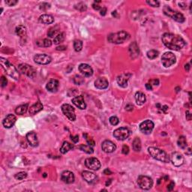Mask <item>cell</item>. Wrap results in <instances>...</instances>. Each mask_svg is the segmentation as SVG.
Wrapping results in <instances>:
<instances>
[{"label": "cell", "mask_w": 192, "mask_h": 192, "mask_svg": "<svg viewBox=\"0 0 192 192\" xmlns=\"http://www.w3.org/2000/svg\"><path fill=\"white\" fill-rule=\"evenodd\" d=\"M163 44L167 48L173 50H180L185 46V41L179 36L172 33H164L161 38Z\"/></svg>", "instance_id": "1"}, {"label": "cell", "mask_w": 192, "mask_h": 192, "mask_svg": "<svg viewBox=\"0 0 192 192\" xmlns=\"http://www.w3.org/2000/svg\"><path fill=\"white\" fill-rule=\"evenodd\" d=\"M0 64H1L2 68L4 69L7 75L11 77L12 78H14V80H17V81L19 80V78H20L19 71H17L15 67L12 64H11L7 59L1 57L0 58Z\"/></svg>", "instance_id": "2"}, {"label": "cell", "mask_w": 192, "mask_h": 192, "mask_svg": "<svg viewBox=\"0 0 192 192\" xmlns=\"http://www.w3.org/2000/svg\"><path fill=\"white\" fill-rule=\"evenodd\" d=\"M148 152L153 158L156 159L158 161L164 163H167L170 161V158L167 154L162 149L155 148V147H149L148 149Z\"/></svg>", "instance_id": "3"}, {"label": "cell", "mask_w": 192, "mask_h": 192, "mask_svg": "<svg viewBox=\"0 0 192 192\" xmlns=\"http://www.w3.org/2000/svg\"><path fill=\"white\" fill-rule=\"evenodd\" d=\"M130 38V35L126 31L118 32L116 33L110 34L107 37L109 42L113 44H122Z\"/></svg>", "instance_id": "4"}, {"label": "cell", "mask_w": 192, "mask_h": 192, "mask_svg": "<svg viewBox=\"0 0 192 192\" xmlns=\"http://www.w3.org/2000/svg\"><path fill=\"white\" fill-rule=\"evenodd\" d=\"M163 11L164 13V14H166L167 16L171 17L172 19H173L174 20H176L177 22L179 23H183L185 21V17L184 15L178 11H175L173 9H171L169 6L165 5L163 8Z\"/></svg>", "instance_id": "5"}, {"label": "cell", "mask_w": 192, "mask_h": 192, "mask_svg": "<svg viewBox=\"0 0 192 192\" xmlns=\"http://www.w3.org/2000/svg\"><path fill=\"white\" fill-rule=\"evenodd\" d=\"M18 71L23 75H25L30 77H35L36 75V70L31 65L26 64V63H22L20 64L18 66Z\"/></svg>", "instance_id": "6"}, {"label": "cell", "mask_w": 192, "mask_h": 192, "mask_svg": "<svg viewBox=\"0 0 192 192\" xmlns=\"http://www.w3.org/2000/svg\"><path fill=\"white\" fill-rule=\"evenodd\" d=\"M137 184L141 189L149 190L153 185V181L150 177L146 176H140L137 179Z\"/></svg>", "instance_id": "7"}, {"label": "cell", "mask_w": 192, "mask_h": 192, "mask_svg": "<svg viewBox=\"0 0 192 192\" xmlns=\"http://www.w3.org/2000/svg\"><path fill=\"white\" fill-rule=\"evenodd\" d=\"M177 61V58L176 56L171 52H167L164 54H163L162 57H161V62H162L163 65L166 68L171 67L173 64L176 63Z\"/></svg>", "instance_id": "8"}, {"label": "cell", "mask_w": 192, "mask_h": 192, "mask_svg": "<svg viewBox=\"0 0 192 192\" xmlns=\"http://www.w3.org/2000/svg\"><path fill=\"white\" fill-rule=\"evenodd\" d=\"M62 111L64 113L65 116H66L69 120L71 121H75L76 119V115H75V109L71 105L68 104H63L62 106Z\"/></svg>", "instance_id": "9"}, {"label": "cell", "mask_w": 192, "mask_h": 192, "mask_svg": "<svg viewBox=\"0 0 192 192\" xmlns=\"http://www.w3.org/2000/svg\"><path fill=\"white\" fill-rule=\"evenodd\" d=\"M113 136L119 140H124L130 136V131L127 128H119L114 131Z\"/></svg>", "instance_id": "10"}, {"label": "cell", "mask_w": 192, "mask_h": 192, "mask_svg": "<svg viewBox=\"0 0 192 192\" xmlns=\"http://www.w3.org/2000/svg\"><path fill=\"white\" fill-rule=\"evenodd\" d=\"M85 165L87 168L92 170V171H98L101 168V162L96 158H88L85 161Z\"/></svg>", "instance_id": "11"}, {"label": "cell", "mask_w": 192, "mask_h": 192, "mask_svg": "<svg viewBox=\"0 0 192 192\" xmlns=\"http://www.w3.org/2000/svg\"><path fill=\"white\" fill-rule=\"evenodd\" d=\"M154 123L151 120H146L143 122L140 125V130L142 133L145 134H149L152 132L153 128H154Z\"/></svg>", "instance_id": "12"}, {"label": "cell", "mask_w": 192, "mask_h": 192, "mask_svg": "<svg viewBox=\"0 0 192 192\" xmlns=\"http://www.w3.org/2000/svg\"><path fill=\"white\" fill-rule=\"evenodd\" d=\"M34 61L40 65H48L51 62L52 59L47 54H37L34 56Z\"/></svg>", "instance_id": "13"}, {"label": "cell", "mask_w": 192, "mask_h": 192, "mask_svg": "<svg viewBox=\"0 0 192 192\" xmlns=\"http://www.w3.org/2000/svg\"><path fill=\"white\" fill-rule=\"evenodd\" d=\"M173 164L176 167H180L184 163V157L179 152H173L171 156Z\"/></svg>", "instance_id": "14"}, {"label": "cell", "mask_w": 192, "mask_h": 192, "mask_svg": "<svg viewBox=\"0 0 192 192\" xmlns=\"http://www.w3.org/2000/svg\"><path fill=\"white\" fill-rule=\"evenodd\" d=\"M132 77V75L129 73H125V74H122L121 75L118 76L116 81H117L119 86L122 87V88H126L128 86V81Z\"/></svg>", "instance_id": "15"}, {"label": "cell", "mask_w": 192, "mask_h": 192, "mask_svg": "<svg viewBox=\"0 0 192 192\" xmlns=\"http://www.w3.org/2000/svg\"><path fill=\"white\" fill-rule=\"evenodd\" d=\"M101 148L104 152L112 153L116 149V146L110 140H104L101 144Z\"/></svg>", "instance_id": "16"}, {"label": "cell", "mask_w": 192, "mask_h": 192, "mask_svg": "<svg viewBox=\"0 0 192 192\" xmlns=\"http://www.w3.org/2000/svg\"><path fill=\"white\" fill-rule=\"evenodd\" d=\"M79 71L85 77H91L93 75V69L88 64H81L79 66Z\"/></svg>", "instance_id": "17"}, {"label": "cell", "mask_w": 192, "mask_h": 192, "mask_svg": "<svg viewBox=\"0 0 192 192\" xmlns=\"http://www.w3.org/2000/svg\"><path fill=\"white\" fill-rule=\"evenodd\" d=\"M61 179L67 184H71L75 182V175L71 171H64L61 175Z\"/></svg>", "instance_id": "18"}, {"label": "cell", "mask_w": 192, "mask_h": 192, "mask_svg": "<svg viewBox=\"0 0 192 192\" xmlns=\"http://www.w3.org/2000/svg\"><path fill=\"white\" fill-rule=\"evenodd\" d=\"M16 120H17V118H16L14 115L9 114V115H8L5 118L3 122H2V124H3L4 127L6 128H11L12 126H14V123L16 122Z\"/></svg>", "instance_id": "19"}, {"label": "cell", "mask_w": 192, "mask_h": 192, "mask_svg": "<svg viewBox=\"0 0 192 192\" xmlns=\"http://www.w3.org/2000/svg\"><path fill=\"white\" fill-rule=\"evenodd\" d=\"M140 54L139 47L135 41L132 42L129 46V55L132 59H136Z\"/></svg>", "instance_id": "20"}, {"label": "cell", "mask_w": 192, "mask_h": 192, "mask_svg": "<svg viewBox=\"0 0 192 192\" xmlns=\"http://www.w3.org/2000/svg\"><path fill=\"white\" fill-rule=\"evenodd\" d=\"M82 177L86 182L90 184L94 183L97 180V176L90 171H83L82 173Z\"/></svg>", "instance_id": "21"}, {"label": "cell", "mask_w": 192, "mask_h": 192, "mask_svg": "<svg viewBox=\"0 0 192 192\" xmlns=\"http://www.w3.org/2000/svg\"><path fill=\"white\" fill-rule=\"evenodd\" d=\"M72 102L75 106H77L78 108H80L81 110H85V109H86V103H85L83 97L82 95L77 96V97L73 98Z\"/></svg>", "instance_id": "22"}, {"label": "cell", "mask_w": 192, "mask_h": 192, "mask_svg": "<svg viewBox=\"0 0 192 192\" xmlns=\"http://www.w3.org/2000/svg\"><path fill=\"white\" fill-rule=\"evenodd\" d=\"M26 139L32 146H37L38 145V140L37 134L35 132H32L26 134Z\"/></svg>", "instance_id": "23"}, {"label": "cell", "mask_w": 192, "mask_h": 192, "mask_svg": "<svg viewBox=\"0 0 192 192\" xmlns=\"http://www.w3.org/2000/svg\"><path fill=\"white\" fill-rule=\"evenodd\" d=\"M109 86V83L106 78L104 77H100V78L97 79L95 82V86L96 88L99 89H107Z\"/></svg>", "instance_id": "24"}, {"label": "cell", "mask_w": 192, "mask_h": 192, "mask_svg": "<svg viewBox=\"0 0 192 192\" xmlns=\"http://www.w3.org/2000/svg\"><path fill=\"white\" fill-rule=\"evenodd\" d=\"M59 81H57V80H55V79H52L49 82L47 83V86H46V88L49 92H56L57 90H58V89H59Z\"/></svg>", "instance_id": "25"}, {"label": "cell", "mask_w": 192, "mask_h": 192, "mask_svg": "<svg viewBox=\"0 0 192 192\" xmlns=\"http://www.w3.org/2000/svg\"><path fill=\"white\" fill-rule=\"evenodd\" d=\"M42 110H43V104L40 101H37L36 104H34L32 106L30 107L29 109V112L31 115H35Z\"/></svg>", "instance_id": "26"}, {"label": "cell", "mask_w": 192, "mask_h": 192, "mask_svg": "<svg viewBox=\"0 0 192 192\" xmlns=\"http://www.w3.org/2000/svg\"><path fill=\"white\" fill-rule=\"evenodd\" d=\"M39 21L42 23L50 24L54 22V18L53 16L50 15V14H42L41 16H40Z\"/></svg>", "instance_id": "27"}, {"label": "cell", "mask_w": 192, "mask_h": 192, "mask_svg": "<svg viewBox=\"0 0 192 192\" xmlns=\"http://www.w3.org/2000/svg\"><path fill=\"white\" fill-rule=\"evenodd\" d=\"M135 100L137 105H143L146 102V95L141 92H137L135 94Z\"/></svg>", "instance_id": "28"}, {"label": "cell", "mask_w": 192, "mask_h": 192, "mask_svg": "<svg viewBox=\"0 0 192 192\" xmlns=\"http://www.w3.org/2000/svg\"><path fill=\"white\" fill-rule=\"evenodd\" d=\"M16 34L18 36L20 37H24V36H26V28L23 25L18 26L16 27Z\"/></svg>", "instance_id": "29"}, {"label": "cell", "mask_w": 192, "mask_h": 192, "mask_svg": "<svg viewBox=\"0 0 192 192\" xmlns=\"http://www.w3.org/2000/svg\"><path fill=\"white\" fill-rule=\"evenodd\" d=\"M73 148H74V146H73L72 144H71V143H68V142H64L62 146L60 148V152L62 153V154H65V153L68 152L69 150L72 149Z\"/></svg>", "instance_id": "30"}, {"label": "cell", "mask_w": 192, "mask_h": 192, "mask_svg": "<svg viewBox=\"0 0 192 192\" xmlns=\"http://www.w3.org/2000/svg\"><path fill=\"white\" fill-rule=\"evenodd\" d=\"M28 108H29V104H23V105H20V106L17 107L16 108L15 113L17 114H19V115H23L25 113H26Z\"/></svg>", "instance_id": "31"}, {"label": "cell", "mask_w": 192, "mask_h": 192, "mask_svg": "<svg viewBox=\"0 0 192 192\" xmlns=\"http://www.w3.org/2000/svg\"><path fill=\"white\" fill-rule=\"evenodd\" d=\"M78 149H80L81 151L84 152L87 154H92L94 152V150L92 149V146L89 145H84V144H81L78 146Z\"/></svg>", "instance_id": "32"}, {"label": "cell", "mask_w": 192, "mask_h": 192, "mask_svg": "<svg viewBox=\"0 0 192 192\" xmlns=\"http://www.w3.org/2000/svg\"><path fill=\"white\" fill-rule=\"evenodd\" d=\"M132 146H133V149L136 152H140L141 150V142H140V140L138 137H136L135 139L134 140L133 143H132Z\"/></svg>", "instance_id": "33"}, {"label": "cell", "mask_w": 192, "mask_h": 192, "mask_svg": "<svg viewBox=\"0 0 192 192\" xmlns=\"http://www.w3.org/2000/svg\"><path fill=\"white\" fill-rule=\"evenodd\" d=\"M59 32V26L58 25L53 26V27L50 28L47 32V36L50 38H53Z\"/></svg>", "instance_id": "34"}, {"label": "cell", "mask_w": 192, "mask_h": 192, "mask_svg": "<svg viewBox=\"0 0 192 192\" xmlns=\"http://www.w3.org/2000/svg\"><path fill=\"white\" fill-rule=\"evenodd\" d=\"M178 146L180 147L181 149H185L187 147V141H186V138L184 137V136H180L178 140Z\"/></svg>", "instance_id": "35"}, {"label": "cell", "mask_w": 192, "mask_h": 192, "mask_svg": "<svg viewBox=\"0 0 192 192\" xmlns=\"http://www.w3.org/2000/svg\"><path fill=\"white\" fill-rule=\"evenodd\" d=\"M38 45L41 46V47H49L52 45V41L50 40L45 38V39L41 40V41H38L37 42Z\"/></svg>", "instance_id": "36"}, {"label": "cell", "mask_w": 192, "mask_h": 192, "mask_svg": "<svg viewBox=\"0 0 192 192\" xmlns=\"http://www.w3.org/2000/svg\"><path fill=\"white\" fill-rule=\"evenodd\" d=\"M65 33L64 32H62V33H59L57 35V36H56V38H54V44H59L60 43H62L64 40H65Z\"/></svg>", "instance_id": "37"}, {"label": "cell", "mask_w": 192, "mask_h": 192, "mask_svg": "<svg viewBox=\"0 0 192 192\" xmlns=\"http://www.w3.org/2000/svg\"><path fill=\"white\" fill-rule=\"evenodd\" d=\"M158 51L155 50H151L147 52V57L150 59H154L156 57H158Z\"/></svg>", "instance_id": "38"}, {"label": "cell", "mask_w": 192, "mask_h": 192, "mask_svg": "<svg viewBox=\"0 0 192 192\" xmlns=\"http://www.w3.org/2000/svg\"><path fill=\"white\" fill-rule=\"evenodd\" d=\"M74 48H75V51L79 52L81 51L83 48V42L81 40H75L74 41Z\"/></svg>", "instance_id": "39"}, {"label": "cell", "mask_w": 192, "mask_h": 192, "mask_svg": "<svg viewBox=\"0 0 192 192\" xmlns=\"http://www.w3.org/2000/svg\"><path fill=\"white\" fill-rule=\"evenodd\" d=\"M75 8H76L77 10L80 11H85L87 9V6L86 4L83 3V2H80L78 4L75 5Z\"/></svg>", "instance_id": "40"}, {"label": "cell", "mask_w": 192, "mask_h": 192, "mask_svg": "<svg viewBox=\"0 0 192 192\" xmlns=\"http://www.w3.org/2000/svg\"><path fill=\"white\" fill-rule=\"evenodd\" d=\"M74 83L76 85H81L84 83V78L81 76L79 75H76L74 78Z\"/></svg>", "instance_id": "41"}, {"label": "cell", "mask_w": 192, "mask_h": 192, "mask_svg": "<svg viewBox=\"0 0 192 192\" xmlns=\"http://www.w3.org/2000/svg\"><path fill=\"white\" fill-rule=\"evenodd\" d=\"M83 137H85V139H86V140L87 141V143H88V144L89 146H95V141L93 140L87 134H83Z\"/></svg>", "instance_id": "42"}, {"label": "cell", "mask_w": 192, "mask_h": 192, "mask_svg": "<svg viewBox=\"0 0 192 192\" xmlns=\"http://www.w3.org/2000/svg\"><path fill=\"white\" fill-rule=\"evenodd\" d=\"M26 177H27V173H26L20 172L15 175V179H18V180H22V179H24L25 178H26Z\"/></svg>", "instance_id": "43"}, {"label": "cell", "mask_w": 192, "mask_h": 192, "mask_svg": "<svg viewBox=\"0 0 192 192\" xmlns=\"http://www.w3.org/2000/svg\"><path fill=\"white\" fill-rule=\"evenodd\" d=\"M146 3L152 7H159L160 6V2L158 1H155V0H147Z\"/></svg>", "instance_id": "44"}, {"label": "cell", "mask_w": 192, "mask_h": 192, "mask_svg": "<svg viewBox=\"0 0 192 192\" xmlns=\"http://www.w3.org/2000/svg\"><path fill=\"white\" fill-rule=\"evenodd\" d=\"M110 122L112 126H117L119 122V120L116 116H111L110 118Z\"/></svg>", "instance_id": "45"}, {"label": "cell", "mask_w": 192, "mask_h": 192, "mask_svg": "<svg viewBox=\"0 0 192 192\" xmlns=\"http://www.w3.org/2000/svg\"><path fill=\"white\" fill-rule=\"evenodd\" d=\"M50 8V5L47 3V2H43L42 4L40 5V9L42 11H47Z\"/></svg>", "instance_id": "46"}, {"label": "cell", "mask_w": 192, "mask_h": 192, "mask_svg": "<svg viewBox=\"0 0 192 192\" xmlns=\"http://www.w3.org/2000/svg\"><path fill=\"white\" fill-rule=\"evenodd\" d=\"M5 4L8 5V6H14L16 4H17L18 1L17 0H6Z\"/></svg>", "instance_id": "47"}, {"label": "cell", "mask_w": 192, "mask_h": 192, "mask_svg": "<svg viewBox=\"0 0 192 192\" xmlns=\"http://www.w3.org/2000/svg\"><path fill=\"white\" fill-rule=\"evenodd\" d=\"M122 152L123 153L124 155H128L129 152V148L127 145H124L122 146Z\"/></svg>", "instance_id": "48"}, {"label": "cell", "mask_w": 192, "mask_h": 192, "mask_svg": "<svg viewBox=\"0 0 192 192\" xmlns=\"http://www.w3.org/2000/svg\"><path fill=\"white\" fill-rule=\"evenodd\" d=\"M7 83H8L7 79L4 76H2L1 77V86H2V87H5V86H7Z\"/></svg>", "instance_id": "49"}, {"label": "cell", "mask_w": 192, "mask_h": 192, "mask_svg": "<svg viewBox=\"0 0 192 192\" xmlns=\"http://www.w3.org/2000/svg\"><path fill=\"white\" fill-rule=\"evenodd\" d=\"M150 82V84L154 85V86H158L159 84V81L158 79H154V80H151L149 81Z\"/></svg>", "instance_id": "50"}, {"label": "cell", "mask_w": 192, "mask_h": 192, "mask_svg": "<svg viewBox=\"0 0 192 192\" xmlns=\"http://www.w3.org/2000/svg\"><path fill=\"white\" fill-rule=\"evenodd\" d=\"M174 182H171L170 184L168 185V186H167V190L169 191H173V188H174Z\"/></svg>", "instance_id": "51"}, {"label": "cell", "mask_w": 192, "mask_h": 192, "mask_svg": "<svg viewBox=\"0 0 192 192\" xmlns=\"http://www.w3.org/2000/svg\"><path fill=\"white\" fill-rule=\"evenodd\" d=\"M71 140L74 143H77L79 141V137L78 135H75V136H71Z\"/></svg>", "instance_id": "52"}, {"label": "cell", "mask_w": 192, "mask_h": 192, "mask_svg": "<svg viewBox=\"0 0 192 192\" xmlns=\"http://www.w3.org/2000/svg\"><path fill=\"white\" fill-rule=\"evenodd\" d=\"M133 109H134V106L132 105V104H128V105H126V110H128V111H132V110H133Z\"/></svg>", "instance_id": "53"}, {"label": "cell", "mask_w": 192, "mask_h": 192, "mask_svg": "<svg viewBox=\"0 0 192 192\" xmlns=\"http://www.w3.org/2000/svg\"><path fill=\"white\" fill-rule=\"evenodd\" d=\"M92 8H94L95 10L98 11V10H100V9H101V6L98 5H97L96 3H94V4L92 5Z\"/></svg>", "instance_id": "54"}, {"label": "cell", "mask_w": 192, "mask_h": 192, "mask_svg": "<svg viewBox=\"0 0 192 192\" xmlns=\"http://www.w3.org/2000/svg\"><path fill=\"white\" fill-rule=\"evenodd\" d=\"M107 13V8H102V9H101V15L104 16Z\"/></svg>", "instance_id": "55"}, {"label": "cell", "mask_w": 192, "mask_h": 192, "mask_svg": "<svg viewBox=\"0 0 192 192\" xmlns=\"http://www.w3.org/2000/svg\"><path fill=\"white\" fill-rule=\"evenodd\" d=\"M186 119L188 120V121L191 120V113L188 111V110H187L186 111Z\"/></svg>", "instance_id": "56"}, {"label": "cell", "mask_w": 192, "mask_h": 192, "mask_svg": "<svg viewBox=\"0 0 192 192\" xmlns=\"http://www.w3.org/2000/svg\"><path fill=\"white\" fill-rule=\"evenodd\" d=\"M104 174H105V175H110V174H112V172L110 171V170H109V169L107 168V169H105V170H104Z\"/></svg>", "instance_id": "57"}, {"label": "cell", "mask_w": 192, "mask_h": 192, "mask_svg": "<svg viewBox=\"0 0 192 192\" xmlns=\"http://www.w3.org/2000/svg\"><path fill=\"white\" fill-rule=\"evenodd\" d=\"M146 88L147 90H152V86L150 83H146Z\"/></svg>", "instance_id": "58"}, {"label": "cell", "mask_w": 192, "mask_h": 192, "mask_svg": "<svg viewBox=\"0 0 192 192\" xmlns=\"http://www.w3.org/2000/svg\"><path fill=\"white\" fill-rule=\"evenodd\" d=\"M65 49H66V47H65V46H60V47H56L57 50H65Z\"/></svg>", "instance_id": "59"}, {"label": "cell", "mask_w": 192, "mask_h": 192, "mask_svg": "<svg viewBox=\"0 0 192 192\" xmlns=\"http://www.w3.org/2000/svg\"><path fill=\"white\" fill-rule=\"evenodd\" d=\"M112 15L113 16V17H119V15L117 14V12H116V11L112 12Z\"/></svg>", "instance_id": "60"}, {"label": "cell", "mask_w": 192, "mask_h": 192, "mask_svg": "<svg viewBox=\"0 0 192 192\" xmlns=\"http://www.w3.org/2000/svg\"><path fill=\"white\" fill-rule=\"evenodd\" d=\"M185 68L186 70L187 71H189V69H190V65L189 64H186V65H185Z\"/></svg>", "instance_id": "61"}, {"label": "cell", "mask_w": 192, "mask_h": 192, "mask_svg": "<svg viewBox=\"0 0 192 192\" xmlns=\"http://www.w3.org/2000/svg\"><path fill=\"white\" fill-rule=\"evenodd\" d=\"M111 182H112V179H109L108 181H107V182H106V186H109Z\"/></svg>", "instance_id": "62"}, {"label": "cell", "mask_w": 192, "mask_h": 192, "mask_svg": "<svg viewBox=\"0 0 192 192\" xmlns=\"http://www.w3.org/2000/svg\"><path fill=\"white\" fill-rule=\"evenodd\" d=\"M188 152H186V154H188V155H191V149H188Z\"/></svg>", "instance_id": "63"}, {"label": "cell", "mask_w": 192, "mask_h": 192, "mask_svg": "<svg viewBox=\"0 0 192 192\" xmlns=\"http://www.w3.org/2000/svg\"><path fill=\"white\" fill-rule=\"evenodd\" d=\"M43 176H44V177H47V173H44Z\"/></svg>", "instance_id": "64"}]
</instances>
